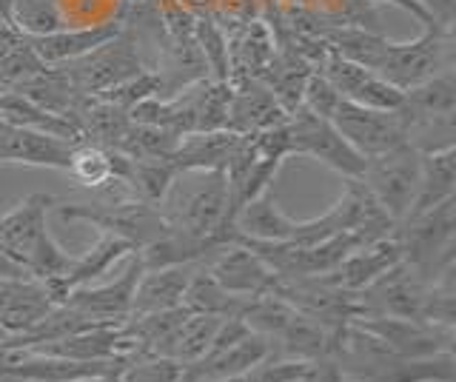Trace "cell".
I'll return each instance as SVG.
<instances>
[{
	"instance_id": "40",
	"label": "cell",
	"mask_w": 456,
	"mask_h": 382,
	"mask_svg": "<svg viewBox=\"0 0 456 382\" xmlns=\"http://www.w3.org/2000/svg\"><path fill=\"white\" fill-rule=\"evenodd\" d=\"M142 0H120V9H128V6H137Z\"/></svg>"
},
{
	"instance_id": "5",
	"label": "cell",
	"mask_w": 456,
	"mask_h": 382,
	"mask_svg": "<svg viewBox=\"0 0 456 382\" xmlns=\"http://www.w3.org/2000/svg\"><path fill=\"white\" fill-rule=\"evenodd\" d=\"M66 75V80L75 86L80 94H103L120 83L137 77L140 72H146L149 63L142 58L137 37L123 26V29L103 40L92 52L80 54V58L61 63L57 66Z\"/></svg>"
},
{
	"instance_id": "34",
	"label": "cell",
	"mask_w": 456,
	"mask_h": 382,
	"mask_svg": "<svg viewBox=\"0 0 456 382\" xmlns=\"http://www.w3.org/2000/svg\"><path fill=\"white\" fill-rule=\"evenodd\" d=\"M339 101H342V97L337 94V89L331 86V83H328L320 72H311L305 89H303V103H299V106H305L308 111H314V115L331 120Z\"/></svg>"
},
{
	"instance_id": "37",
	"label": "cell",
	"mask_w": 456,
	"mask_h": 382,
	"mask_svg": "<svg viewBox=\"0 0 456 382\" xmlns=\"http://www.w3.org/2000/svg\"><path fill=\"white\" fill-rule=\"evenodd\" d=\"M20 37H23V35H18V29H14V26H9V23L0 20V58H4L6 52H12L14 46H18V44H20Z\"/></svg>"
},
{
	"instance_id": "11",
	"label": "cell",
	"mask_w": 456,
	"mask_h": 382,
	"mask_svg": "<svg viewBox=\"0 0 456 382\" xmlns=\"http://www.w3.org/2000/svg\"><path fill=\"white\" fill-rule=\"evenodd\" d=\"M351 322H356L368 334H374L385 348L405 360H419V357H434V354L442 351H453V329H439V325L422 320L356 317Z\"/></svg>"
},
{
	"instance_id": "30",
	"label": "cell",
	"mask_w": 456,
	"mask_h": 382,
	"mask_svg": "<svg viewBox=\"0 0 456 382\" xmlns=\"http://www.w3.org/2000/svg\"><path fill=\"white\" fill-rule=\"evenodd\" d=\"M291 317H294V308L271 291L260 294V297H248L246 305L240 311V320L246 322L254 334L265 337L268 343L289 325Z\"/></svg>"
},
{
	"instance_id": "28",
	"label": "cell",
	"mask_w": 456,
	"mask_h": 382,
	"mask_svg": "<svg viewBox=\"0 0 456 382\" xmlns=\"http://www.w3.org/2000/svg\"><path fill=\"white\" fill-rule=\"evenodd\" d=\"M194 40L203 54L208 80L228 83L232 77V61H228V35L223 23L211 12H194Z\"/></svg>"
},
{
	"instance_id": "24",
	"label": "cell",
	"mask_w": 456,
	"mask_h": 382,
	"mask_svg": "<svg viewBox=\"0 0 456 382\" xmlns=\"http://www.w3.org/2000/svg\"><path fill=\"white\" fill-rule=\"evenodd\" d=\"M311 72H314V66L305 58H299L297 52L285 49V46H277L274 58H271L260 83H265L268 92L277 97V103L285 111H294L299 103H303V89H305Z\"/></svg>"
},
{
	"instance_id": "29",
	"label": "cell",
	"mask_w": 456,
	"mask_h": 382,
	"mask_svg": "<svg viewBox=\"0 0 456 382\" xmlns=\"http://www.w3.org/2000/svg\"><path fill=\"white\" fill-rule=\"evenodd\" d=\"M12 26L23 37H46L66 29L71 23L61 0H14Z\"/></svg>"
},
{
	"instance_id": "32",
	"label": "cell",
	"mask_w": 456,
	"mask_h": 382,
	"mask_svg": "<svg viewBox=\"0 0 456 382\" xmlns=\"http://www.w3.org/2000/svg\"><path fill=\"white\" fill-rule=\"evenodd\" d=\"M120 382H183V365L177 360L146 354L123 368Z\"/></svg>"
},
{
	"instance_id": "1",
	"label": "cell",
	"mask_w": 456,
	"mask_h": 382,
	"mask_svg": "<svg viewBox=\"0 0 456 382\" xmlns=\"http://www.w3.org/2000/svg\"><path fill=\"white\" fill-rule=\"evenodd\" d=\"M171 232L232 246L234 223L228 220V186L223 172H180L157 203Z\"/></svg>"
},
{
	"instance_id": "20",
	"label": "cell",
	"mask_w": 456,
	"mask_h": 382,
	"mask_svg": "<svg viewBox=\"0 0 456 382\" xmlns=\"http://www.w3.org/2000/svg\"><path fill=\"white\" fill-rule=\"evenodd\" d=\"M54 308L40 280H0V325L9 337L23 334Z\"/></svg>"
},
{
	"instance_id": "42",
	"label": "cell",
	"mask_w": 456,
	"mask_h": 382,
	"mask_svg": "<svg viewBox=\"0 0 456 382\" xmlns=\"http://www.w3.org/2000/svg\"><path fill=\"white\" fill-rule=\"evenodd\" d=\"M339 382H356V379H351V377H342Z\"/></svg>"
},
{
	"instance_id": "10",
	"label": "cell",
	"mask_w": 456,
	"mask_h": 382,
	"mask_svg": "<svg viewBox=\"0 0 456 382\" xmlns=\"http://www.w3.org/2000/svg\"><path fill=\"white\" fill-rule=\"evenodd\" d=\"M331 123L348 140V146L356 154H362L365 160L391 151L399 143H408L405 126L399 120L396 109L385 111V109H368V106L339 101L337 111L331 115Z\"/></svg>"
},
{
	"instance_id": "16",
	"label": "cell",
	"mask_w": 456,
	"mask_h": 382,
	"mask_svg": "<svg viewBox=\"0 0 456 382\" xmlns=\"http://www.w3.org/2000/svg\"><path fill=\"white\" fill-rule=\"evenodd\" d=\"M289 120L277 97L268 92L265 83L260 80H242L232 86V101H228V118L225 129L234 134H256L265 129H274Z\"/></svg>"
},
{
	"instance_id": "14",
	"label": "cell",
	"mask_w": 456,
	"mask_h": 382,
	"mask_svg": "<svg viewBox=\"0 0 456 382\" xmlns=\"http://www.w3.org/2000/svg\"><path fill=\"white\" fill-rule=\"evenodd\" d=\"M208 274L220 282L225 291L237 297H260L274 289V272L256 257V254L240 243L223 246L217 254H211L206 260Z\"/></svg>"
},
{
	"instance_id": "9",
	"label": "cell",
	"mask_w": 456,
	"mask_h": 382,
	"mask_svg": "<svg viewBox=\"0 0 456 382\" xmlns=\"http://www.w3.org/2000/svg\"><path fill=\"white\" fill-rule=\"evenodd\" d=\"M425 297H428V282L417 274V268L403 260L394 268H388L382 277H377L370 286L354 294L356 317L422 320Z\"/></svg>"
},
{
	"instance_id": "35",
	"label": "cell",
	"mask_w": 456,
	"mask_h": 382,
	"mask_svg": "<svg viewBox=\"0 0 456 382\" xmlns=\"http://www.w3.org/2000/svg\"><path fill=\"white\" fill-rule=\"evenodd\" d=\"M370 4H385V6L403 9V12H408V15H411L413 20H417L419 26H434V23H436L434 15L419 4V0H370Z\"/></svg>"
},
{
	"instance_id": "8",
	"label": "cell",
	"mask_w": 456,
	"mask_h": 382,
	"mask_svg": "<svg viewBox=\"0 0 456 382\" xmlns=\"http://www.w3.org/2000/svg\"><path fill=\"white\" fill-rule=\"evenodd\" d=\"M285 126H289L291 137V154L320 160L342 177H362L365 158L348 146V140L334 129V123L328 118L314 115L305 106H297L294 111H289Z\"/></svg>"
},
{
	"instance_id": "26",
	"label": "cell",
	"mask_w": 456,
	"mask_h": 382,
	"mask_svg": "<svg viewBox=\"0 0 456 382\" xmlns=\"http://www.w3.org/2000/svg\"><path fill=\"white\" fill-rule=\"evenodd\" d=\"M242 305H246V297L225 291L220 282L208 274L206 263H200L189 289L183 294V308L191 311V314H211V317L225 320V317H240Z\"/></svg>"
},
{
	"instance_id": "38",
	"label": "cell",
	"mask_w": 456,
	"mask_h": 382,
	"mask_svg": "<svg viewBox=\"0 0 456 382\" xmlns=\"http://www.w3.org/2000/svg\"><path fill=\"white\" fill-rule=\"evenodd\" d=\"M12 6H14V0H0V20L9 26H12Z\"/></svg>"
},
{
	"instance_id": "7",
	"label": "cell",
	"mask_w": 456,
	"mask_h": 382,
	"mask_svg": "<svg viewBox=\"0 0 456 382\" xmlns=\"http://www.w3.org/2000/svg\"><path fill=\"white\" fill-rule=\"evenodd\" d=\"M419 168H422V151L411 143H399L396 149L368 158L362 168L365 189L374 194V200L394 223L405 220L411 211L413 197L419 186Z\"/></svg>"
},
{
	"instance_id": "22",
	"label": "cell",
	"mask_w": 456,
	"mask_h": 382,
	"mask_svg": "<svg viewBox=\"0 0 456 382\" xmlns=\"http://www.w3.org/2000/svg\"><path fill=\"white\" fill-rule=\"evenodd\" d=\"M294 223L297 220L280 208L277 197L265 191L234 217V237H246L254 243H285L294 232Z\"/></svg>"
},
{
	"instance_id": "17",
	"label": "cell",
	"mask_w": 456,
	"mask_h": 382,
	"mask_svg": "<svg viewBox=\"0 0 456 382\" xmlns=\"http://www.w3.org/2000/svg\"><path fill=\"white\" fill-rule=\"evenodd\" d=\"M197 268H200V263H183V265L142 272L137 280L134 297H132V314L128 317H142V314H157V311L180 308L183 294L189 289Z\"/></svg>"
},
{
	"instance_id": "15",
	"label": "cell",
	"mask_w": 456,
	"mask_h": 382,
	"mask_svg": "<svg viewBox=\"0 0 456 382\" xmlns=\"http://www.w3.org/2000/svg\"><path fill=\"white\" fill-rule=\"evenodd\" d=\"M71 149H75V143H69V140L26 129V126H14L0 118V166L20 163L66 172Z\"/></svg>"
},
{
	"instance_id": "3",
	"label": "cell",
	"mask_w": 456,
	"mask_h": 382,
	"mask_svg": "<svg viewBox=\"0 0 456 382\" xmlns=\"http://www.w3.org/2000/svg\"><path fill=\"white\" fill-rule=\"evenodd\" d=\"M396 115L405 126V140L417 151L431 154L451 149L456 140V69L451 66L403 92Z\"/></svg>"
},
{
	"instance_id": "39",
	"label": "cell",
	"mask_w": 456,
	"mask_h": 382,
	"mask_svg": "<svg viewBox=\"0 0 456 382\" xmlns=\"http://www.w3.org/2000/svg\"><path fill=\"white\" fill-rule=\"evenodd\" d=\"M75 382H120V374H106V377H89V379H75Z\"/></svg>"
},
{
	"instance_id": "41",
	"label": "cell",
	"mask_w": 456,
	"mask_h": 382,
	"mask_svg": "<svg viewBox=\"0 0 456 382\" xmlns=\"http://www.w3.org/2000/svg\"><path fill=\"white\" fill-rule=\"evenodd\" d=\"M6 339H9V331L4 329V325H0V345H6Z\"/></svg>"
},
{
	"instance_id": "4",
	"label": "cell",
	"mask_w": 456,
	"mask_h": 382,
	"mask_svg": "<svg viewBox=\"0 0 456 382\" xmlns=\"http://www.w3.org/2000/svg\"><path fill=\"white\" fill-rule=\"evenodd\" d=\"M453 66V26H422V32L405 40V44H394L385 40L379 52V61L374 72L396 86L399 92H408L419 83L431 80L434 75L445 72Z\"/></svg>"
},
{
	"instance_id": "23",
	"label": "cell",
	"mask_w": 456,
	"mask_h": 382,
	"mask_svg": "<svg viewBox=\"0 0 456 382\" xmlns=\"http://www.w3.org/2000/svg\"><path fill=\"white\" fill-rule=\"evenodd\" d=\"M453 189H456V146L422 154L417 197H413L411 211L405 217L425 215V211L436 208L439 203L451 200ZM399 223H403V220H399Z\"/></svg>"
},
{
	"instance_id": "13",
	"label": "cell",
	"mask_w": 456,
	"mask_h": 382,
	"mask_svg": "<svg viewBox=\"0 0 456 382\" xmlns=\"http://www.w3.org/2000/svg\"><path fill=\"white\" fill-rule=\"evenodd\" d=\"M317 72L331 83L337 94L348 103L368 106V109H385V111H391L403 103V92L396 86H391L388 80L379 77L377 72H370V69L339 58L337 52L328 54Z\"/></svg>"
},
{
	"instance_id": "27",
	"label": "cell",
	"mask_w": 456,
	"mask_h": 382,
	"mask_svg": "<svg viewBox=\"0 0 456 382\" xmlns=\"http://www.w3.org/2000/svg\"><path fill=\"white\" fill-rule=\"evenodd\" d=\"M223 317H211V314H185L180 322L177 334L171 337V343L166 348L168 360H177L180 365H194L206 357V351L211 345L214 334H217Z\"/></svg>"
},
{
	"instance_id": "36",
	"label": "cell",
	"mask_w": 456,
	"mask_h": 382,
	"mask_svg": "<svg viewBox=\"0 0 456 382\" xmlns=\"http://www.w3.org/2000/svg\"><path fill=\"white\" fill-rule=\"evenodd\" d=\"M419 4L431 12L434 20L442 23V26H453V6L456 0H419Z\"/></svg>"
},
{
	"instance_id": "25",
	"label": "cell",
	"mask_w": 456,
	"mask_h": 382,
	"mask_svg": "<svg viewBox=\"0 0 456 382\" xmlns=\"http://www.w3.org/2000/svg\"><path fill=\"white\" fill-rule=\"evenodd\" d=\"M132 251H134V246L128 243V240L100 232L97 243L89 251H86L83 257H75V263H71V268H69V274L63 277V282L69 286V291L80 289V286H92L94 280H100L109 272V268H114L120 260H126Z\"/></svg>"
},
{
	"instance_id": "18",
	"label": "cell",
	"mask_w": 456,
	"mask_h": 382,
	"mask_svg": "<svg viewBox=\"0 0 456 382\" xmlns=\"http://www.w3.org/2000/svg\"><path fill=\"white\" fill-rule=\"evenodd\" d=\"M123 29L118 18L103 20V23H89V26H66V29L46 35V37H26L28 46L35 49L37 58L46 66H61L80 58V54L92 52L103 40L114 37Z\"/></svg>"
},
{
	"instance_id": "31",
	"label": "cell",
	"mask_w": 456,
	"mask_h": 382,
	"mask_svg": "<svg viewBox=\"0 0 456 382\" xmlns=\"http://www.w3.org/2000/svg\"><path fill=\"white\" fill-rule=\"evenodd\" d=\"M177 175L180 172L175 168V163L166 160V158L132 160V175H128V183H132L134 197L157 206V203L163 200V194L168 191V186L175 183Z\"/></svg>"
},
{
	"instance_id": "19",
	"label": "cell",
	"mask_w": 456,
	"mask_h": 382,
	"mask_svg": "<svg viewBox=\"0 0 456 382\" xmlns=\"http://www.w3.org/2000/svg\"><path fill=\"white\" fill-rule=\"evenodd\" d=\"M396 263H403V248H399L396 237L391 234V237L377 240V243H368L351 251L331 272V280L339 289L356 294L365 286H370L377 277H382L388 268H394Z\"/></svg>"
},
{
	"instance_id": "43",
	"label": "cell",
	"mask_w": 456,
	"mask_h": 382,
	"mask_svg": "<svg viewBox=\"0 0 456 382\" xmlns=\"http://www.w3.org/2000/svg\"><path fill=\"white\" fill-rule=\"evenodd\" d=\"M0 89H4V83H0Z\"/></svg>"
},
{
	"instance_id": "33",
	"label": "cell",
	"mask_w": 456,
	"mask_h": 382,
	"mask_svg": "<svg viewBox=\"0 0 456 382\" xmlns=\"http://www.w3.org/2000/svg\"><path fill=\"white\" fill-rule=\"evenodd\" d=\"M157 94H160V77H157L151 69H146V72H140L137 77L126 80V83H120V86H114V89L97 94V97H103V101L114 103L123 111H132L137 103L149 101V97H157Z\"/></svg>"
},
{
	"instance_id": "2",
	"label": "cell",
	"mask_w": 456,
	"mask_h": 382,
	"mask_svg": "<svg viewBox=\"0 0 456 382\" xmlns=\"http://www.w3.org/2000/svg\"><path fill=\"white\" fill-rule=\"evenodd\" d=\"M57 197L52 194H28L6 215H0V251L18 263L32 280L66 277L75 257L57 246L49 234L46 215L54 208Z\"/></svg>"
},
{
	"instance_id": "12",
	"label": "cell",
	"mask_w": 456,
	"mask_h": 382,
	"mask_svg": "<svg viewBox=\"0 0 456 382\" xmlns=\"http://www.w3.org/2000/svg\"><path fill=\"white\" fill-rule=\"evenodd\" d=\"M142 274L140 254L132 251L126 257V268L118 280L103 282V286H80L71 289L63 305L77 308L80 314L92 317L100 325H120L132 314V297L137 289V280Z\"/></svg>"
},
{
	"instance_id": "21",
	"label": "cell",
	"mask_w": 456,
	"mask_h": 382,
	"mask_svg": "<svg viewBox=\"0 0 456 382\" xmlns=\"http://www.w3.org/2000/svg\"><path fill=\"white\" fill-rule=\"evenodd\" d=\"M240 134L228 132V129H217V132H191L183 134L180 143L171 154V163H175L177 172H223L228 158L237 146Z\"/></svg>"
},
{
	"instance_id": "6",
	"label": "cell",
	"mask_w": 456,
	"mask_h": 382,
	"mask_svg": "<svg viewBox=\"0 0 456 382\" xmlns=\"http://www.w3.org/2000/svg\"><path fill=\"white\" fill-rule=\"evenodd\" d=\"M61 220H83L97 225L100 232L123 237L134 246V251L146 248L157 237L168 232L160 208L140 200V197H123V200H103V203H57Z\"/></svg>"
}]
</instances>
